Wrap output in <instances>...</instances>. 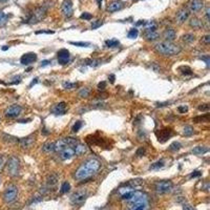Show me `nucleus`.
Instances as JSON below:
<instances>
[{"label":"nucleus","mask_w":210,"mask_h":210,"mask_svg":"<svg viewBox=\"0 0 210 210\" xmlns=\"http://www.w3.org/2000/svg\"><path fill=\"white\" fill-rule=\"evenodd\" d=\"M86 197H87L86 190L82 189V190L76 191V192L74 193L73 195H71V203H73L74 205H82V204L85 202Z\"/></svg>","instance_id":"nucleus-9"},{"label":"nucleus","mask_w":210,"mask_h":210,"mask_svg":"<svg viewBox=\"0 0 210 210\" xmlns=\"http://www.w3.org/2000/svg\"><path fill=\"white\" fill-rule=\"evenodd\" d=\"M183 135L185 136V137H190V136H192L193 135L192 126L186 125L185 127H184V129H183Z\"/></svg>","instance_id":"nucleus-30"},{"label":"nucleus","mask_w":210,"mask_h":210,"mask_svg":"<svg viewBox=\"0 0 210 210\" xmlns=\"http://www.w3.org/2000/svg\"><path fill=\"white\" fill-rule=\"evenodd\" d=\"M202 41L205 43V44H209L210 43V36L209 35H206V36H204L203 38H202Z\"/></svg>","instance_id":"nucleus-47"},{"label":"nucleus","mask_w":210,"mask_h":210,"mask_svg":"<svg viewBox=\"0 0 210 210\" xmlns=\"http://www.w3.org/2000/svg\"><path fill=\"white\" fill-rule=\"evenodd\" d=\"M189 15H190V11H189V10L188 9H182V10H180V11L178 12L175 20H177V22L179 23V24H182V23H184L186 20L188 19Z\"/></svg>","instance_id":"nucleus-15"},{"label":"nucleus","mask_w":210,"mask_h":210,"mask_svg":"<svg viewBox=\"0 0 210 210\" xmlns=\"http://www.w3.org/2000/svg\"><path fill=\"white\" fill-rule=\"evenodd\" d=\"M58 180H59V177H58V175H56V173H52V175H49V177H47V186L49 187H54V186L57 184Z\"/></svg>","instance_id":"nucleus-24"},{"label":"nucleus","mask_w":210,"mask_h":210,"mask_svg":"<svg viewBox=\"0 0 210 210\" xmlns=\"http://www.w3.org/2000/svg\"><path fill=\"white\" fill-rule=\"evenodd\" d=\"M106 87V82H100L99 84H98V88L99 89H101V91H103L104 88Z\"/></svg>","instance_id":"nucleus-50"},{"label":"nucleus","mask_w":210,"mask_h":210,"mask_svg":"<svg viewBox=\"0 0 210 210\" xmlns=\"http://www.w3.org/2000/svg\"><path fill=\"white\" fill-rule=\"evenodd\" d=\"M31 121V119H27V120H20V123H27V122H29Z\"/></svg>","instance_id":"nucleus-60"},{"label":"nucleus","mask_w":210,"mask_h":210,"mask_svg":"<svg viewBox=\"0 0 210 210\" xmlns=\"http://www.w3.org/2000/svg\"><path fill=\"white\" fill-rule=\"evenodd\" d=\"M34 142H35V137L34 136H29V137L19 140V144L22 148H29V147H32Z\"/></svg>","instance_id":"nucleus-19"},{"label":"nucleus","mask_w":210,"mask_h":210,"mask_svg":"<svg viewBox=\"0 0 210 210\" xmlns=\"http://www.w3.org/2000/svg\"><path fill=\"white\" fill-rule=\"evenodd\" d=\"M119 43H120V42L118 41V40H116V39L106 40V41H105V44H106L108 47H116V46H118V45H119Z\"/></svg>","instance_id":"nucleus-35"},{"label":"nucleus","mask_w":210,"mask_h":210,"mask_svg":"<svg viewBox=\"0 0 210 210\" xmlns=\"http://www.w3.org/2000/svg\"><path fill=\"white\" fill-rule=\"evenodd\" d=\"M209 13H210V7H206V12H205L206 22H209Z\"/></svg>","instance_id":"nucleus-49"},{"label":"nucleus","mask_w":210,"mask_h":210,"mask_svg":"<svg viewBox=\"0 0 210 210\" xmlns=\"http://www.w3.org/2000/svg\"><path fill=\"white\" fill-rule=\"evenodd\" d=\"M202 60H204V61L206 62V65H207V67H209V63H210V58L209 56H205V57H201Z\"/></svg>","instance_id":"nucleus-51"},{"label":"nucleus","mask_w":210,"mask_h":210,"mask_svg":"<svg viewBox=\"0 0 210 210\" xmlns=\"http://www.w3.org/2000/svg\"><path fill=\"white\" fill-rule=\"evenodd\" d=\"M144 37L147 40H149V41H153V40L158 39V38L160 37V35L157 31H147V29H146L145 34H144Z\"/></svg>","instance_id":"nucleus-23"},{"label":"nucleus","mask_w":210,"mask_h":210,"mask_svg":"<svg viewBox=\"0 0 210 210\" xmlns=\"http://www.w3.org/2000/svg\"><path fill=\"white\" fill-rule=\"evenodd\" d=\"M7 18H9L7 15H5L3 12H0V27H2V25H4L7 23Z\"/></svg>","instance_id":"nucleus-41"},{"label":"nucleus","mask_w":210,"mask_h":210,"mask_svg":"<svg viewBox=\"0 0 210 210\" xmlns=\"http://www.w3.org/2000/svg\"><path fill=\"white\" fill-rule=\"evenodd\" d=\"M109 80H111V83H113V82H115V75L109 76Z\"/></svg>","instance_id":"nucleus-58"},{"label":"nucleus","mask_w":210,"mask_h":210,"mask_svg":"<svg viewBox=\"0 0 210 210\" xmlns=\"http://www.w3.org/2000/svg\"><path fill=\"white\" fill-rule=\"evenodd\" d=\"M178 111H180V113H186V111H188V107L187 106H179V108H178Z\"/></svg>","instance_id":"nucleus-53"},{"label":"nucleus","mask_w":210,"mask_h":210,"mask_svg":"<svg viewBox=\"0 0 210 210\" xmlns=\"http://www.w3.org/2000/svg\"><path fill=\"white\" fill-rule=\"evenodd\" d=\"M199 111H209V105H208V104H203V105L199 106Z\"/></svg>","instance_id":"nucleus-48"},{"label":"nucleus","mask_w":210,"mask_h":210,"mask_svg":"<svg viewBox=\"0 0 210 210\" xmlns=\"http://www.w3.org/2000/svg\"><path fill=\"white\" fill-rule=\"evenodd\" d=\"M101 168V162L97 159H88L84 162L75 172V178L78 181L87 180L95 175Z\"/></svg>","instance_id":"nucleus-1"},{"label":"nucleus","mask_w":210,"mask_h":210,"mask_svg":"<svg viewBox=\"0 0 210 210\" xmlns=\"http://www.w3.org/2000/svg\"><path fill=\"white\" fill-rule=\"evenodd\" d=\"M3 138H4V141L9 142V143H16V142H19L18 138H15V137H12V136H9V135H3Z\"/></svg>","instance_id":"nucleus-38"},{"label":"nucleus","mask_w":210,"mask_h":210,"mask_svg":"<svg viewBox=\"0 0 210 210\" xmlns=\"http://www.w3.org/2000/svg\"><path fill=\"white\" fill-rule=\"evenodd\" d=\"M175 32L173 29H165V32H164L163 34V37L164 39H165V41H168V42H172L173 40L175 39Z\"/></svg>","instance_id":"nucleus-21"},{"label":"nucleus","mask_w":210,"mask_h":210,"mask_svg":"<svg viewBox=\"0 0 210 210\" xmlns=\"http://www.w3.org/2000/svg\"><path fill=\"white\" fill-rule=\"evenodd\" d=\"M52 113L55 115H64L66 113V103L65 102H60L56 104L55 106L52 108Z\"/></svg>","instance_id":"nucleus-17"},{"label":"nucleus","mask_w":210,"mask_h":210,"mask_svg":"<svg viewBox=\"0 0 210 210\" xmlns=\"http://www.w3.org/2000/svg\"><path fill=\"white\" fill-rule=\"evenodd\" d=\"M36 34L37 35H39V34H54L53 31H38L36 32Z\"/></svg>","instance_id":"nucleus-56"},{"label":"nucleus","mask_w":210,"mask_h":210,"mask_svg":"<svg viewBox=\"0 0 210 210\" xmlns=\"http://www.w3.org/2000/svg\"><path fill=\"white\" fill-rule=\"evenodd\" d=\"M77 86H78L77 83H71V82H69V81L63 83V87H64L65 89H73V88H76Z\"/></svg>","instance_id":"nucleus-40"},{"label":"nucleus","mask_w":210,"mask_h":210,"mask_svg":"<svg viewBox=\"0 0 210 210\" xmlns=\"http://www.w3.org/2000/svg\"><path fill=\"white\" fill-rule=\"evenodd\" d=\"M7 170L11 177H17L20 171V162L17 157H11L7 163Z\"/></svg>","instance_id":"nucleus-5"},{"label":"nucleus","mask_w":210,"mask_h":210,"mask_svg":"<svg viewBox=\"0 0 210 210\" xmlns=\"http://www.w3.org/2000/svg\"><path fill=\"white\" fill-rule=\"evenodd\" d=\"M82 127V121H77L75 124H74L73 128H71V130L74 131V133H77L78 130H79L80 128Z\"/></svg>","instance_id":"nucleus-42"},{"label":"nucleus","mask_w":210,"mask_h":210,"mask_svg":"<svg viewBox=\"0 0 210 210\" xmlns=\"http://www.w3.org/2000/svg\"><path fill=\"white\" fill-rule=\"evenodd\" d=\"M80 18H81V19H84V20H91V18H93V15L89 13H83L81 16H80Z\"/></svg>","instance_id":"nucleus-45"},{"label":"nucleus","mask_w":210,"mask_h":210,"mask_svg":"<svg viewBox=\"0 0 210 210\" xmlns=\"http://www.w3.org/2000/svg\"><path fill=\"white\" fill-rule=\"evenodd\" d=\"M21 111H22V107L18 104H14V105H11L5 109L4 115L7 118H16L21 113Z\"/></svg>","instance_id":"nucleus-10"},{"label":"nucleus","mask_w":210,"mask_h":210,"mask_svg":"<svg viewBox=\"0 0 210 210\" xmlns=\"http://www.w3.org/2000/svg\"><path fill=\"white\" fill-rule=\"evenodd\" d=\"M155 51L164 56H175L181 53L182 49L180 45L175 44L172 42L163 41L155 45Z\"/></svg>","instance_id":"nucleus-2"},{"label":"nucleus","mask_w":210,"mask_h":210,"mask_svg":"<svg viewBox=\"0 0 210 210\" xmlns=\"http://www.w3.org/2000/svg\"><path fill=\"white\" fill-rule=\"evenodd\" d=\"M42 150L44 151V153H53L54 151V143H52V142H46V143H44L43 145H42Z\"/></svg>","instance_id":"nucleus-27"},{"label":"nucleus","mask_w":210,"mask_h":210,"mask_svg":"<svg viewBox=\"0 0 210 210\" xmlns=\"http://www.w3.org/2000/svg\"><path fill=\"white\" fill-rule=\"evenodd\" d=\"M69 44L71 45H76V46H80V47H88L91 45L89 42H69Z\"/></svg>","instance_id":"nucleus-39"},{"label":"nucleus","mask_w":210,"mask_h":210,"mask_svg":"<svg viewBox=\"0 0 210 210\" xmlns=\"http://www.w3.org/2000/svg\"><path fill=\"white\" fill-rule=\"evenodd\" d=\"M164 167V161L163 160H161V161H158L155 162V163L151 164L150 166H149V169L150 170H159V169H161V168Z\"/></svg>","instance_id":"nucleus-28"},{"label":"nucleus","mask_w":210,"mask_h":210,"mask_svg":"<svg viewBox=\"0 0 210 210\" xmlns=\"http://www.w3.org/2000/svg\"><path fill=\"white\" fill-rule=\"evenodd\" d=\"M209 150L208 149V147H206V146H195V147H193L192 148V153L193 155H204V153H206L207 151Z\"/></svg>","instance_id":"nucleus-25"},{"label":"nucleus","mask_w":210,"mask_h":210,"mask_svg":"<svg viewBox=\"0 0 210 210\" xmlns=\"http://www.w3.org/2000/svg\"><path fill=\"white\" fill-rule=\"evenodd\" d=\"M89 93H91V89H89L88 87H84V88H82L81 91H79V97L86 98L89 96Z\"/></svg>","instance_id":"nucleus-34"},{"label":"nucleus","mask_w":210,"mask_h":210,"mask_svg":"<svg viewBox=\"0 0 210 210\" xmlns=\"http://www.w3.org/2000/svg\"><path fill=\"white\" fill-rule=\"evenodd\" d=\"M4 1H7V0H0V2H4Z\"/></svg>","instance_id":"nucleus-64"},{"label":"nucleus","mask_w":210,"mask_h":210,"mask_svg":"<svg viewBox=\"0 0 210 210\" xmlns=\"http://www.w3.org/2000/svg\"><path fill=\"white\" fill-rule=\"evenodd\" d=\"M2 167H3V161L2 160H0V170L2 169Z\"/></svg>","instance_id":"nucleus-61"},{"label":"nucleus","mask_w":210,"mask_h":210,"mask_svg":"<svg viewBox=\"0 0 210 210\" xmlns=\"http://www.w3.org/2000/svg\"><path fill=\"white\" fill-rule=\"evenodd\" d=\"M37 60V55L35 53H27L20 58V63L23 65H29Z\"/></svg>","instance_id":"nucleus-13"},{"label":"nucleus","mask_w":210,"mask_h":210,"mask_svg":"<svg viewBox=\"0 0 210 210\" xmlns=\"http://www.w3.org/2000/svg\"><path fill=\"white\" fill-rule=\"evenodd\" d=\"M204 7L203 0H191L190 3H189V9L193 13H197L200 12Z\"/></svg>","instance_id":"nucleus-18"},{"label":"nucleus","mask_w":210,"mask_h":210,"mask_svg":"<svg viewBox=\"0 0 210 210\" xmlns=\"http://www.w3.org/2000/svg\"><path fill=\"white\" fill-rule=\"evenodd\" d=\"M102 24H103V21H102V20H97V21H94V22L91 23V29H98V27H101Z\"/></svg>","instance_id":"nucleus-43"},{"label":"nucleus","mask_w":210,"mask_h":210,"mask_svg":"<svg viewBox=\"0 0 210 210\" xmlns=\"http://www.w3.org/2000/svg\"><path fill=\"white\" fill-rule=\"evenodd\" d=\"M173 188V184L171 181L168 180H164V181H159L155 183V190L159 195H165V193L170 192Z\"/></svg>","instance_id":"nucleus-7"},{"label":"nucleus","mask_w":210,"mask_h":210,"mask_svg":"<svg viewBox=\"0 0 210 210\" xmlns=\"http://www.w3.org/2000/svg\"><path fill=\"white\" fill-rule=\"evenodd\" d=\"M71 189V184L69 182H64V183L61 185V188H60V192L61 193H66L69 191Z\"/></svg>","instance_id":"nucleus-32"},{"label":"nucleus","mask_w":210,"mask_h":210,"mask_svg":"<svg viewBox=\"0 0 210 210\" xmlns=\"http://www.w3.org/2000/svg\"><path fill=\"white\" fill-rule=\"evenodd\" d=\"M102 1H103V0H97L98 5H99V7H101V3H102Z\"/></svg>","instance_id":"nucleus-62"},{"label":"nucleus","mask_w":210,"mask_h":210,"mask_svg":"<svg viewBox=\"0 0 210 210\" xmlns=\"http://www.w3.org/2000/svg\"><path fill=\"white\" fill-rule=\"evenodd\" d=\"M183 210H195V209H193L192 207H190L189 205H184Z\"/></svg>","instance_id":"nucleus-57"},{"label":"nucleus","mask_w":210,"mask_h":210,"mask_svg":"<svg viewBox=\"0 0 210 210\" xmlns=\"http://www.w3.org/2000/svg\"><path fill=\"white\" fill-rule=\"evenodd\" d=\"M46 11H47V7H45V4H42L40 7H36L33 13H32L31 17L29 18V23L33 24V23H37L39 21H41L45 17V15H46Z\"/></svg>","instance_id":"nucleus-6"},{"label":"nucleus","mask_w":210,"mask_h":210,"mask_svg":"<svg viewBox=\"0 0 210 210\" xmlns=\"http://www.w3.org/2000/svg\"><path fill=\"white\" fill-rule=\"evenodd\" d=\"M193 122H195V123H201V122H209V113H205L204 116H199V117L193 118Z\"/></svg>","instance_id":"nucleus-29"},{"label":"nucleus","mask_w":210,"mask_h":210,"mask_svg":"<svg viewBox=\"0 0 210 210\" xmlns=\"http://www.w3.org/2000/svg\"><path fill=\"white\" fill-rule=\"evenodd\" d=\"M200 175H201V172H200V171H193V172L190 175V178L192 179V178H197V177H200Z\"/></svg>","instance_id":"nucleus-55"},{"label":"nucleus","mask_w":210,"mask_h":210,"mask_svg":"<svg viewBox=\"0 0 210 210\" xmlns=\"http://www.w3.org/2000/svg\"><path fill=\"white\" fill-rule=\"evenodd\" d=\"M182 40L186 43H191V42L195 41V35L193 34H185L182 37Z\"/></svg>","instance_id":"nucleus-31"},{"label":"nucleus","mask_w":210,"mask_h":210,"mask_svg":"<svg viewBox=\"0 0 210 210\" xmlns=\"http://www.w3.org/2000/svg\"><path fill=\"white\" fill-rule=\"evenodd\" d=\"M151 69H153L155 71H157V73H159V71H161V69H160V67L158 66V65L155 64V63H153V64H151Z\"/></svg>","instance_id":"nucleus-54"},{"label":"nucleus","mask_w":210,"mask_h":210,"mask_svg":"<svg viewBox=\"0 0 210 210\" xmlns=\"http://www.w3.org/2000/svg\"><path fill=\"white\" fill-rule=\"evenodd\" d=\"M57 57H58V62L61 65L67 64L69 61V52L66 49H62L57 53Z\"/></svg>","instance_id":"nucleus-12"},{"label":"nucleus","mask_w":210,"mask_h":210,"mask_svg":"<svg viewBox=\"0 0 210 210\" xmlns=\"http://www.w3.org/2000/svg\"><path fill=\"white\" fill-rule=\"evenodd\" d=\"M87 62H88V63H87V64L89 65V66H98V65L100 64V60H96V59H93V60H87Z\"/></svg>","instance_id":"nucleus-44"},{"label":"nucleus","mask_w":210,"mask_h":210,"mask_svg":"<svg viewBox=\"0 0 210 210\" xmlns=\"http://www.w3.org/2000/svg\"><path fill=\"white\" fill-rule=\"evenodd\" d=\"M181 147H182V145L179 143V142H173V143L170 144V146H169V148L168 149H169L170 151H178L181 149Z\"/></svg>","instance_id":"nucleus-33"},{"label":"nucleus","mask_w":210,"mask_h":210,"mask_svg":"<svg viewBox=\"0 0 210 210\" xmlns=\"http://www.w3.org/2000/svg\"><path fill=\"white\" fill-rule=\"evenodd\" d=\"M38 82V78H35V79L33 80V81H32V83H31V85H29V86H33L34 84H36Z\"/></svg>","instance_id":"nucleus-59"},{"label":"nucleus","mask_w":210,"mask_h":210,"mask_svg":"<svg viewBox=\"0 0 210 210\" xmlns=\"http://www.w3.org/2000/svg\"><path fill=\"white\" fill-rule=\"evenodd\" d=\"M74 150H75V155H84V153H86L87 147L84 145V144L78 143L77 145L74 147Z\"/></svg>","instance_id":"nucleus-22"},{"label":"nucleus","mask_w":210,"mask_h":210,"mask_svg":"<svg viewBox=\"0 0 210 210\" xmlns=\"http://www.w3.org/2000/svg\"><path fill=\"white\" fill-rule=\"evenodd\" d=\"M60 158L63 161H66V160H69L75 155V150H74V147H71V146H67L65 148H63L61 151H60Z\"/></svg>","instance_id":"nucleus-14"},{"label":"nucleus","mask_w":210,"mask_h":210,"mask_svg":"<svg viewBox=\"0 0 210 210\" xmlns=\"http://www.w3.org/2000/svg\"><path fill=\"white\" fill-rule=\"evenodd\" d=\"M7 49H9V46H4V47H2V49H3V51H7Z\"/></svg>","instance_id":"nucleus-63"},{"label":"nucleus","mask_w":210,"mask_h":210,"mask_svg":"<svg viewBox=\"0 0 210 210\" xmlns=\"http://www.w3.org/2000/svg\"><path fill=\"white\" fill-rule=\"evenodd\" d=\"M138 35H139V31L137 29H131L127 34V37L130 38V39H135V38L138 37Z\"/></svg>","instance_id":"nucleus-37"},{"label":"nucleus","mask_w":210,"mask_h":210,"mask_svg":"<svg viewBox=\"0 0 210 210\" xmlns=\"http://www.w3.org/2000/svg\"><path fill=\"white\" fill-rule=\"evenodd\" d=\"M49 63H51V61H49V60H43V61L41 62V65H40V66H41V67H45V66H47V65H49Z\"/></svg>","instance_id":"nucleus-52"},{"label":"nucleus","mask_w":210,"mask_h":210,"mask_svg":"<svg viewBox=\"0 0 210 210\" xmlns=\"http://www.w3.org/2000/svg\"><path fill=\"white\" fill-rule=\"evenodd\" d=\"M18 195V188L15 185H10L9 187L5 189L4 193H3V199L7 203H12L17 199Z\"/></svg>","instance_id":"nucleus-8"},{"label":"nucleus","mask_w":210,"mask_h":210,"mask_svg":"<svg viewBox=\"0 0 210 210\" xmlns=\"http://www.w3.org/2000/svg\"><path fill=\"white\" fill-rule=\"evenodd\" d=\"M179 71H181L183 75H191L192 74V71L189 66H181L179 67Z\"/></svg>","instance_id":"nucleus-36"},{"label":"nucleus","mask_w":210,"mask_h":210,"mask_svg":"<svg viewBox=\"0 0 210 210\" xmlns=\"http://www.w3.org/2000/svg\"><path fill=\"white\" fill-rule=\"evenodd\" d=\"M172 133H171V129L170 128H164L160 131H157V137H158V140H159L161 143H164L165 141H167V139L171 137Z\"/></svg>","instance_id":"nucleus-16"},{"label":"nucleus","mask_w":210,"mask_h":210,"mask_svg":"<svg viewBox=\"0 0 210 210\" xmlns=\"http://www.w3.org/2000/svg\"><path fill=\"white\" fill-rule=\"evenodd\" d=\"M136 155H137L138 157H142V155H145V149H144L143 147H140L137 150V153H136Z\"/></svg>","instance_id":"nucleus-46"},{"label":"nucleus","mask_w":210,"mask_h":210,"mask_svg":"<svg viewBox=\"0 0 210 210\" xmlns=\"http://www.w3.org/2000/svg\"><path fill=\"white\" fill-rule=\"evenodd\" d=\"M122 7H123V3H122L120 0H113V1H111L108 4L107 11H108L109 13H115V12L121 10Z\"/></svg>","instance_id":"nucleus-20"},{"label":"nucleus","mask_w":210,"mask_h":210,"mask_svg":"<svg viewBox=\"0 0 210 210\" xmlns=\"http://www.w3.org/2000/svg\"><path fill=\"white\" fill-rule=\"evenodd\" d=\"M79 143L77 139L75 138H63V139H59L56 143H54V151L60 153L63 148L71 146V147H75L77 144Z\"/></svg>","instance_id":"nucleus-4"},{"label":"nucleus","mask_w":210,"mask_h":210,"mask_svg":"<svg viewBox=\"0 0 210 210\" xmlns=\"http://www.w3.org/2000/svg\"><path fill=\"white\" fill-rule=\"evenodd\" d=\"M129 201H130L129 210H146L148 207L147 197L141 192H136L135 197Z\"/></svg>","instance_id":"nucleus-3"},{"label":"nucleus","mask_w":210,"mask_h":210,"mask_svg":"<svg viewBox=\"0 0 210 210\" xmlns=\"http://www.w3.org/2000/svg\"><path fill=\"white\" fill-rule=\"evenodd\" d=\"M189 25L193 29H201V27H203V22L197 18H192L189 22Z\"/></svg>","instance_id":"nucleus-26"},{"label":"nucleus","mask_w":210,"mask_h":210,"mask_svg":"<svg viewBox=\"0 0 210 210\" xmlns=\"http://www.w3.org/2000/svg\"><path fill=\"white\" fill-rule=\"evenodd\" d=\"M61 10H62V13H63V15H64L66 18L71 17V16H73V14H74L73 2H71V0H64V1L62 2Z\"/></svg>","instance_id":"nucleus-11"}]
</instances>
